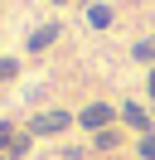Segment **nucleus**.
<instances>
[{
    "instance_id": "nucleus-3",
    "label": "nucleus",
    "mask_w": 155,
    "mask_h": 160,
    "mask_svg": "<svg viewBox=\"0 0 155 160\" xmlns=\"http://www.w3.org/2000/svg\"><path fill=\"white\" fill-rule=\"evenodd\" d=\"M121 117H126V126H136L141 136H150V112H145V107H136V102H126V107H121Z\"/></svg>"
},
{
    "instance_id": "nucleus-9",
    "label": "nucleus",
    "mask_w": 155,
    "mask_h": 160,
    "mask_svg": "<svg viewBox=\"0 0 155 160\" xmlns=\"http://www.w3.org/2000/svg\"><path fill=\"white\" fill-rule=\"evenodd\" d=\"M15 136H19V131L10 126V121H0V155H5V150H10V141H15Z\"/></svg>"
},
{
    "instance_id": "nucleus-14",
    "label": "nucleus",
    "mask_w": 155,
    "mask_h": 160,
    "mask_svg": "<svg viewBox=\"0 0 155 160\" xmlns=\"http://www.w3.org/2000/svg\"><path fill=\"white\" fill-rule=\"evenodd\" d=\"M0 160H10V155H0Z\"/></svg>"
},
{
    "instance_id": "nucleus-1",
    "label": "nucleus",
    "mask_w": 155,
    "mask_h": 160,
    "mask_svg": "<svg viewBox=\"0 0 155 160\" xmlns=\"http://www.w3.org/2000/svg\"><path fill=\"white\" fill-rule=\"evenodd\" d=\"M68 126H73V112H34L29 136H63Z\"/></svg>"
},
{
    "instance_id": "nucleus-13",
    "label": "nucleus",
    "mask_w": 155,
    "mask_h": 160,
    "mask_svg": "<svg viewBox=\"0 0 155 160\" xmlns=\"http://www.w3.org/2000/svg\"><path fill=\"white\" fill-rule=\"evenodd\" d=\"M53 5H63V0H53Z\"/></svg>"
},
{
    "instance_id": "nucleus-7",
    "label": "nucleus",
    "mask_w": 155,
    "mask_h": 160,
    "mask_svg": "<svg viewBox=\"0 0 155 160\" xmlns=\"http://www.w3.org/2000/svg\"><path fill=\"white\" fill-rule=\"evenodd\" d=\"M92 146H97V150H112V146H121V131H116V126L97 131V136H92Z\"/></svg>"
},
{
    "instance_id": "nucleus-10",
    "label": "nucleus",
    "mask_w": 155,
    "mask_h": 160,
    "mask_svg": "<svg viewBox=\"0 0 155 160\" xmlns=\"http://www.w3.org/2000/svg\"><path fill=\"white\" fill-rule=\"evenodd\" d=\"M19 73V58H0V82H10Z\"/></svg>"
},
{
    "instance_id": "nucleus-11",
    "label": "nucleus",
    "mask_w": 155,
    "mask_h": 160,
    "mask_svg": "<svg viewBox=\"0 0 155 160\" xmlns=\"http://www.w3.org/2000/svg\"><path fill=\"white\" fill-rule=\"evenodd\" d=\"M136 150H141V160H155V131H150V136H141V146H136Z\"/></svg>"
},
{
    "instance_id": "nucleus-4",
    "label": "nucleus",
    "mask_w": 155,
    "mask_h": 160,
    "mask_svg": "<svg viewBox=\"0 0 155 160\" xmlns=\"http://www.w3.org/2000/svg\"><path fill=\"white\" fill-rule=\"evenodd\" d=\"M58 39V24H39L34 34H29V53H39V49H48V44Z\"/></svg>"
},
{
    "instance_id": "nucleus-6",
    "label": "nucleus",
    "mask_w": 155,
    "mask_h": 160,
    "mask_svg": "<svg viewBox=\"0 0 155 160\" xmlns=\"http://www.w3.org/2000/svg\"><path fill=\"white\" fill-rule=\"evenodd\" d=\"M112 20L116 15L107 10V5H92V10H87V24H92V29H112Z\"/></svg>"
},
{
    "instance_id": "nucleus-2",
    "label": "nucleus",
    "mask_w": 155,
    "mask_h": 160,
    "mask_svg": "<svg viewBox=\"0 0 155 160\" xmlns=\"http://www.w3.org/2000/svg\"><path fill=\"white\" fill-rule=\"evenodd\" d=\"M112 117H116V107H112V102H87V107L78 112V126H87V131L97 136V131H107V126H112Z\"/></svg>"
},
{
    "instance_id": "nucleus-8",
    "label": "nucleus",
    "mask_w": 155,
    "mask_h": 160,
    "mask_svg": "<svg viewBox=\"0 0 155 160\" xmlns=\"http://www.w3.org/2000/svg\"><path fill=\"white\" fill-rule=\"evenodd\" d=\"M29 141H34V136H29V131H19V136L10 141V150H5V155H10V160H19V155H29Z\"/></svg>"
},
{
    "instance_id": "nucleus-5",
    "label": "nucleus",
    "mask_w": 155,
    "mask_h": 160,
    "mask_svg": "<svg viewBox=\"0 0 155 160\" xmlns=\"http://www.w3.org/2000/svg\"><path fill=\"white\" fill-rule=\"evenodd\" d=\"M131 58L155 68V34H145V39H136V44H131Z\"/></svg>"
},
{
    "instance_id": "nucleus-12",
    "label": "nucleus",
    "mask_w": 155,
    "mask_h": 160,
    "mask_svg": "<svg viewBox=\"0 0 155 160\" xmlns=\"http://www.w3.org/2000/svg\"><path fill=\"white\" fill-rule=\"evenodd\" d=\"M145 92H150V102H155V68H150V78H145Z\"/></svg>"
}]
</instances>
